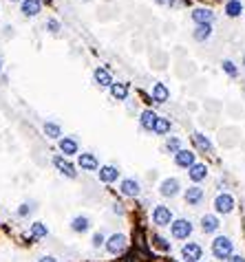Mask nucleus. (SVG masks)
Returning a JSON list of instances; mask_svg holds the SVG:
<instances>
[{
  "mask_svg": "<svg viewBox=\"0 0 245 262\" xmlns=\"http://www.w3.org/2000/svg\"><path fill=\"white\" fill-rule=\"evenodd\" d=\"M210 253L214 255V260L225 262L234 253V242H232L230 236H214L212 242H210Z\"/></svg>",
  "mask_w": 245,
  "mask_h": 262,
  "instance_id": "f257e3e1",
  "label": "nucleus"
},
{
  "mask_svg": "<svg viewBox=\"0 0 245 262\" xmlns=\"http://www.w3.org/2000/svg\"><path fill=\"white\" fill-rule=\"evenodd\" d=\"M194 231L192 220L188 218H175L170 222V238L172 240H188Z\"/></svg>",
  "mask_w": 245,
  "mask_h": 262,
  "instance_id": "f03ea898",
  "label": "nucleus"
},
{
  "mask_svg": "<svg viewBox=\"0 0 245 262\" xmlns=\"http://www.w3.org/2000/svg\"><path fill=\"white\" fill-rule=\"evenodd\" d=\"M212 207H214V214L216 216H227V214H232L236 207V200L234 196H232L230 192H219L214 196L212 200Z\"/></svg>",
  "mask_w": 245,
  "mask_h": 262,
  "instance_id": "7ed1b4c3",
  "label": "nucleus"
},
{
  "mask_svg": "<svg viewBox=\"0 0 245 262\" xmlns=\"http://www.w3.org/2000/svg\"><path fill=\"white\" fill-rule=\"evenodd\" d=\"M150 220H153L155 227H159V229H164V227H170V222L175 220V214H172V209L168 205H155L153 211H150Z\"/></svg>",
  "mask_w": 245,
  "mask_h": 262,
  "instance_id": "20e7f679",
  "label": "nucleus"
},
{
  "mask_svg": "<svg viewBox=\"0 0 245 262\" xmlns=\"http://www.w3.org/2000/svg\"><path fill=\"white\" fill-rule=\"evenodd\" d=\"M126 247H128V238L121 231H115L110 236H106V242H104V249H106L108 255H121L126 251Z\"/></svg>",
  "mask_w": 245,
  "mask_h": 262,
  "instance_id": "39448f33",
  "label": "nucleus"
},
{
  "mask_svg": "<svg viewBox=\"0 0 245 262\" xmlns=\"http://www.w3.org/2000/svg\"><path fill=\"white\" fill-rule=\"evenodd\" d=\"M51 163H53V168L58 170L62 176L71 178V181H75V178H77V165H75V163H71V159L62 157V154H55Z\"/></svg>",
  "mask_w": 245,
  "mask_h": 262,
  "instance_id": "423d86ee",
  "label": "nucleus"
},
{
  "mask_svg": "<svg viewBox=\"0 0 245 262\" xmlns=\"http://www.w3.org/2000/svg\"><path fill=\"white\" fill-rule=\"evenodd\" d=\"M181 192H183V187L177 176H166L164 181L159 183V194L164 198H175V196H179Z\"/></svg>",
  "mask_w": 245,
  "mask_h": 262,
  "instance_id": "0eeeda50",
  "label": "nucleus"
},
{
  "mask_svg": "<svg viewBox=\"0 0 245 262\" xmlns=\"http://www.w3.org/2000/svg\"><path fill=\"white\" fill-rule=\"evenodd\" d=\"M119 194L126 198H137L142 194V183L135 176H124L119 181Z\"/></svg>",
  "mask_w": 245,
  "mask_h": 262,
  "instance_id": "6e6552de",
  "label": "nucleus"
},
{
  "mask_svg": "<svg viewBox=\"0 0 245 262\" xmlns=\"http://www.w3.org/2000/svg\"><path fill=\"white\" fill-rule=\"evenodd\" d=\"M58 150H60V154L66 159H71V157H77L80 154V143H77V139L75 137H60L58 139Z\"/></svg>",
  "mask_w": 245,
  "mask_h": 262,
  "instance_id": "1a4fd4ad",
  "label": "nucleus"
},
{
  "mask_svg": "<svg viewBox=\"0 0 245 262\" xmlns=\"http://www.w3.org/2000/svg\"><path fill=\"white\" fill-rule=\"evenodd\" d=\"M181 260L183 262H201L203 260V247L199 242H183L181 247Z\"/></svg>",
  "mask_w": 245,
  "mask_h": 262,
  "instance_id": "9d476101",
  "label": "nucleus"
},
{
  "mask_svg": "<svg viewBox=\"0 0 245 262\" xmlns=\"http://www.w3.org/2000/svg\"><path fill=\"white\" fill-rule=\"evenodd\" d=\"M183 200H186L188 207H199L205 200V189L201 185H190L188 189H183Z\"/></svg>",
  "mask_w": 245,
  "mask_h": 262,
  "instance_id": "9b49d317",
  "label": "nucleus"
},
{
  "mask_svg": "<svg viewBox=\"0 0 245 262\" xmlns=\"http://www.w3.org/2000/svg\"><path fill=\"white\" fill-rule=\"evenodd\" d=\"M172 161H175L177 168L188 170L197 163V152H194V150H188V148H181L177 154H172Z\"/></svg>",
  "mask_w": 245,
  "mask_h": 262,
  "instance_id": "f8f14e48",
  "label": "nucleus"
},
{
  "mask_svg": "<svg viewBox=\"0 0 245 262\" xmlns=\"http://www.w3.org/2000/svg\"><path fill=\"white\" fill-rule=\"evenodd\" d=\"M199 227H201V231L205 236H212L221 229V218L214 214V211H210V214H203L201 220H199Z\"/></svg>",
  "mask_w": 245,
  "mask_h": 262,
  "instance_id": "ddd939ff",
  "label": "nucleus"
},
{
  "mask_svg": "<svg viewBox=\"0 0 245 262\" xmlns=\"http://www.w3.org/2000/svg\"><path fill=\"white\" fill-rule=\"evenodd\" d=\"M97 178H99V183H104V185H113V183L119 181V168L117 165H110V163L99 165Z\"/></svg>",
  "mask_w": 245,
  "mask_h": 262,
  "instance_id": "4468645a",
  "label": "nucleus"
},
{
  "mask_svg": "<svg viewBox=\"0 0 245 262\" xmlns=\"http://www.w3.org/2000/svg\"><path fill=\"white\" fill-rule=\"evenodd\" d=\"M77 170H82V172H97L99 170V159L93 152H80V154H77Z\"/></svg>",
  "mask_w": 245,
  "mask_h": 262,
  "instance_id": "2eb2a0df",
  "label": "nucleus"
},
{
  "mask_svg": "<svg viewBox=\"0 0 245 262\" xmlns=\"http://www.w3.org/2000/svg\"><path fill=\"white\" fill-rule=\"evenodd\" d=\"M190 139H192L194 148H197L201 154H212V152H214V143H212V139H210L208 135H203V132L194 130Z\"/></svg>",
  "mask_w": 245,
  "mask_h": 262,
  "instance_id": "dca6fc26",
  "label": "nucleus"
},
{
  "mask_svg": "<svg viewBox=\"0 0 245 262\" xmlns=\"http://www.w3.org/2000/svg\"><path fill=\"white\" fill-rule=\"evenodd\" d=\"M216 18V14L210 7H194L190 14V20L194 25H212Z\"/></svg>",
  "mask_w": 245,
  "mask_h": 262,
  "instance_id": "f3484780",
  "label": "nucleus"
},
{
  "mask_svg": "<svg viewBox=\"0 0 245 262\" xmlns=\"http://www.w3.org/2000/svg\"><path fill=\"white\" fill-rule=\"evenodd\" d=\"M150 99L155 104H168L170 102V88L164 84V82H155L153 88H150Z\"/></svg>",
  "mask_w": 245,
  "mask_h": 262,
  "instance_id": "a211bd4d",
  "label": "nucleus"
},
{
  "mask_svg": "<svg viewBox=\"0 0 245 262\" xmlns=\"http://www.w3.org/2000/svg\"><path fill=\"white\" fill-rule=\"evenodd\" d=\"M208 165L201 163V161H197V163L192 165V168H188V178L192 181V185H201V183L208 178Z\"/></svg>",
  "mask_w": 245,
  "mask_h": 262,
  "instance_id": "6ab92c4d",
  "label": "nucleus"
},
{
  "mask_svg": "<svg viewBox=\"0 0 245 262\" xmlns=\"http://www.w3.org/2000/svg\"><path fill=\"white\" fill-rule=\"evenodd\" d=\"M108 93L115 102H126V99L131 97V84H128V82H113Z\"/></svg>",
  "mask_w": 245,
  "mask_h": 262,
  "instance_id": "aec40b11",
  "label": "nucleus"
},
{
  "mask_svg": "<svg viewBox=\"0 0 245 262\" xmlns=\"http://www.w3.org/2000/svg\"><path fill=\"white\" fill-rule=\"evenodd\" d=\"M91 225H93V220L88 218L86 214H77L69 222V227H71V231H73V233H86V231H91Z\"/></svg>",
  "mask_w": 245,
  "mask_h": 262,
  "instance_id": "412c9836",
  "label": "nucleus"
},
{
  "mask_svg": "<svg viewBox=\"0 0 245 262\" xmlns=\"http://www.w3.org/2000/svg\"><path fill=\"white\" fill-rule=\"evenodd\" d=\"M93 82H95V86H99V88H110V84H113L115 80L106 66H97V69L93 71Z\"/></svg>",
  "mask_w": 245,
  "mask_h": 262,
  "instance_id": "4be33fe9",
  "label": "nucleus"
},
{
  "mask_svg": "<svg viewBox=\"0 0 245 262\" xmlns=\"http://www.w3.org/2000/svg\"><path fill=\"white\" fill-rule=\"evenodd\" d=\"M42 11V3L40 0H20V14L25 18H36Z\"/></svg>",
  "mask_w": 245,
  "mask_h": 262,
  "instance_id": "5701e85b",
  "label": "nucleus"
},
{
  "mask_svg": "<svg viewBox=\"0 0 245 262\" xmlns=\"http://www.w3.org/2000/svg\"><path fill=\"white\" fill-rule=\"evenodd\" d=\"M157 113H155L153 108H146V110H142L139 113V126H142V130H146V132H153V128L155 124H157Z\"/></svg>",
  "mask_w": 245,
  "mask_h": 262,
  "instance_id": "b1692460",
  "label": "nucleus"
},
{
  "mask_svg": "<svg viewBox=\"0 0 245 262\" xmlns=\"http://www.w3.org/2000/svg\"><path fill=\"white\" fill-rule=\"evenodd\" d=\"M150 244H153V249H157L161 253L172 251V242L166 236H161V233H153V236H150Z\"/></svg>",
  "mask_w": 245,
  "mask_h": 262,
  "instance_id": "393cba45",
  "label": "nucleus"
},
{
  "mask_svg": "<svg viewBox=\"0 0 245 262\" xmlns=\"http://www.w3.org/2000/svg\"><path fill=\"white\" fill-rule=\"evenodd\" d=\"M214 33V27L212 25H194V31H192V38L197 42H208Z\"/></svg>",
  "mask_w": 245,
  "mask_h": 262,
  "instance_id": "a878e982",
  "label": "nucleus"
},
{
  "mask_svg": "<svg viewBox=\"0 0 245 262\" xmlns=\"http://www.w3.org/2000/svg\"><path fill=\"white\" fill-rule=\"evenodd\" d=\"M223 14L227 16V18H241L243 16V3L241 0H225Z\"/></svg>",
  "mask_w": 245,
  "mask_h": 262,
  "instance_id": "bb28decb",
  "label": "nucleus"
},
{
  "mask_svg": "<svg viewBox=\"0 0 245 262\" xmlns=\"http://www.w3.org/2000/svg\"><path fill=\"white\" fill-rule=\"evenodd\" d=\"M29 236H31V240H44V238L49 236V227L44 225V222H40V220L31 222V227H29Z\"/></svg>",
  "mask_w": 245,
  "mask_h": 262,
  "instance_id": "cd10ccee",
  "label": "nucleus"
},
{
  "mask_svg": "<svg viewBox=\"0 0 245 262\" xmlns=\"http://www.w3.org/2000/svg\"><path fill=\"white\" fill-rule=\"evenodd\" d=\"M170 130H172V121H170V117H157V124H155L153 128V132L155 135H159V137H166V135H170Z\"/></svg>",
  "mask_w": 245,
  "mask_h": 262,
  "instance_id": "c85d7f7f",
  "label": "nucleus"
},
{
  "mask_svg": "<svg viewBox=\"0 0 245 262\" xmlns=\"http://www.w3.org/2000/svg\"><path fill=\"white\" fill-rule=\"evenodd\" d=\"M42 130H44V135H47V139H53V141H58V139L62 137V126H60L58 121H44Z\"/></svg>",
  "mask_w": 245,
  "mask_h": 262,
  "instance_id": "c756f323",
  "label": "nucleus"
},
{
  "mask_svg": "<svg viewBox=\"0 0 245 262\" xmlns=\"http://www.w3.org/2000/svg\"><path fill=\"white\" fill-rule=\"evenodd\" d=\"M164 148H166V152H168V154H177V152H179V150L183 148L181 137H166Z\"/></svg>",
  "mask_w": 245,
  "mask_h": 262,
  "instance_id": "7c9ffc66",
  "label": "nucleus"
},
{
  "mask_svg": "<svg viewBox=\"0 0 245 262\" xmlns=\"http://www.w3.org/2000/svg\"><path fill=\"white\" fill-rule=\"evenodd\" d=\"M221 69H223V73L227 75V77H232V80H234V77L238 75V66L232 62V60H223V62H221Z\"/></svg>",
  "mask_w": 245,
  "mask_h": 262,
  "instance_id": "2f4dec72",
  "label": "nucleus"
},
{
  "mask_svg": "<svg viewBox=\"0 0 245 262\" xmlns=\"http://www.w3.org/2000/svg\"><path fill=\"white\" fill-rule=\"evenodd\" d=\"M44 29L51 33V36H58V33L62 31V25H60V20H58V18H49V20H47V25H44Z\"/></svg>",
  "mask_w": 245,
  "mask_h": 262,
  "instance_id": "473e14b6",
  "label": "nucleus"
},
{
  "mask_svg": "<svg viewBox=\"0 0 245 262\" xmlns=\"http://www.w3.org/2000/svg\"><path fill=\"white\" fill-rule=\"evenodd\" d=\"M33 203H22V205H18V209H16V216L18 218H27V216H31L33 214Z\"/></svg>",
  "mask_w": 245,
  "mask_h": 262,
  "instance_id": "72a5a7b5",
  "label": "nucleus"
},
{
  "mask_svg": "<svg viewBox=\"0 0 245 262\" xmlns=\"http://www.w3.org/2000/svg\"><path fill=\"white\" fill-rule=\"evenodd\" d=\"M104 242H106V233H104V231H95V233H93V238H91V247L93 249H102Z\"/></svg>",
  "mask_w": 245,
  "mask_h": 262,
  "instance_id": "f704fd0d",
  "label": "nucleus"
},
{
  "mask_svg": "<svg viewBox=\"0 0 245 262\" xmlns=\"http://www.w3.org/2000/svg\"><path fill=\"white\" fill-rule=\"evenodd\" d=\"M110 211H113V214H115V216H124V214H126V209H124V205H121V203H117V200H115V203H113V205H110Z\"/></svg>",
  "mask_w": 245,
  "mask_h": 262,
  "instance_id": "c9c22d12",
  "label": "nucleus"
},
{
  "mask_svg": "<svg viewBox=\"0 0 245 262\" xmlns=\"http://www.w3.org/2000/svg\"><path fill=\"white\" fill-rule=\"evenodd\" d=\"M225 262H245V255H241V253H232Z\"/></svg>",
  "mask_w": 245,
  "mask_h": 262,
  "instance_id": "e433bc0d",
  "label": "nucleus"
},
{
  "mask_svg": "<svg viewBox=\"0 0 245 262\" xmlns=\"http://www.w3.org/2000/svg\"><path fill=\"white\" fill-rule=\"evenodd\" d=\"M38 262H58V258H53V255H42V258H38Z\"/></svg>",
  "mask_w": 245,
  "mask_h": 262,
  "instance_id": "4c0bfd02",
  "label": "nucleus"
},
{
  "mask_svg": "<svg viewBox=\"0 0 245 262\" xmlns=\"http://www.w3.org/2000/svg\"><path fill=\"white\" fill-rule=\"evenodd\" d=\"M170 0H155V5H161V7H168Z\"/></svg>",
  "mask_w": 245,
  "mask_h": 262,
  "instance_id": "58836bf2",
  "label": "nucleus"
},
{
  "mask_svg": "<svg viewBox=\"0 0 245 262\" xmlns=\"http://www.w3.org/2000/svg\"><path fill=\"white\" fill-rule=\"evenodd\" d=\"M0 73H3V58H0Z\"/></svg>",
  "mask_w": 245,
  "mask_h": 262,
  "instance_id": "ea45409f",
  "label": "nucleus"
},
{
  "mask_svg": "<svg viewBox=\"0 0 245 262\" xmlns=\"http://www.w3.org/2000/svg\"><path fill=\"white\" fill-rule=\"evenodd\" d=\"M9 3H20V0H9Z\"/></svg>",
  "mask_w": 245,
  "mask_h": 262,
  "instance_id": "a19ab883",
  "label": "nucleus"
},
{
  "mask_svg": "<svg viewBox=\"0 0 245 262\" xmlns=\"http://www.w3.org/2000/svg\"><path fill=\"white\" fill-rule=\"evenodd\" d=\"M243 66H245V55H243Z\"/></svg>",
  "mask_w": 245,
  "mask_h": 262,
  "instance_id": "79ce46f5",
  "label": "nucleus"
},
{
  "mask_svg": "<svg viewBox=\"0 0 245 262\" xmlns=\"http://www.w3.org/2000/svg\"><path fill=\"white\" fill-rule=\"evenodd\" d=\"M201 262H203V260H201Z\"/></svg>",
  "mask_w": 245,
  "mask_h": 262,
  "instance_id": "37998d69",
  "label": "nucleus"
}]
</instances>
